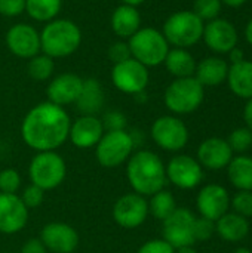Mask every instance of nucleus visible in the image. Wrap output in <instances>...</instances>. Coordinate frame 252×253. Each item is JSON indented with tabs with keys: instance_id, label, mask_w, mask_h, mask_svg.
<instances>
[{
	"instance_id": "1",
	"label": "nucleus",
	"mask_w": 252,
	"mask_h": 253,
	"mask_svg": "<svg viewBox=\"0 0 252 253\" xmlns=\"http://www.w3.org/2000/svg\"><path fill=\"white\" fill-rule=\"evenodd\" d=\"M70 117L67 111L52 102H42L31 108L22 120L24 142L36 151H55L68 138Z\"/></svg>"
},
{
	"instance_id": "2",
	"label": "nucleus",
	"mask_w": 252,
	"mask_h": 253,
	"mask_svg": "<svg viewBox=\"0 0 252 253\" xmlns=\"http://www.w3.org/2000/svg\"><path fill=\"white\" fill-rule=\"evenodd\" d=\"M126 176L137 194L153 196L165 187L166 168L157 154L143 150L129 157Z\"/></svg>"
},
{
	"instance_id": "3",
	"label": "nucleus",
	"mask_w": 252,
	"mask_h": 253,
	"mask_svg": "<svg viewBox=\"0 0 252 253\" xmlns=\"http://www.w3.org/2000/svg\"><path fill=\"white\" fill-rule=\"evenodd\" d=\"M82 43L79 25L70 19H52L40 31L42 52L53 58H67L73 55Z\"/></svg>"
},
{
	"instance_id": "4",
	"label": "nucleus",
	"mask_w": 252,
	"mask_h": 253,
	"mask_svg": "<svg viewBox=\"0 0 252 253\" xmlns=\"http://www.w3.org/2000/svg\"><path fill=\"white\" fill-rule=\"evenodd\" d=\"M205 22L193 10H178L163 24L162 34L169 46L189 49L202 40Z\"/></svg>"
},
{
	"instance_id": "5",
	"label": "nucleus",
	"mask_w": 252,
	"mask_h": 253,
	"mask_svg": "<svg viewBox=\"0 0 252 253\" xmlns=\"http://www.w3.org/2000/svg\"><path fill=\"white\" fill-rule=\"evenodd\" d=\"M128 44L132 58L147 68L163 64L171 49L162 31L151 27L140 28L132 37H129Z\"/></svg>"
},
{
	"instance_id": "6",
	"label": "nucleus",
	"mask_w": 252,
	"mask_h": 253,
	"mask_svg": "<svg viewBox=\"0 0 252 253\" xmlns=\"http://www.w3.org/2000/svg\"><path fill=\"white\" fill-rule=\"evenodd\" d=\"M205 98V87L195 77L175 79L165 90V105L174 114L196 111Z\"/></svg>"
},
{
	"instance_id": "7",
	"label": "nucleus",
	"mask_w": 252,
	"mask_h": 253,
	"mask_svg": "<svg viewBox=\"0 0 252 253\" xmlns=\"http://www.w3.org/2000/svg\"><path fill=\"white\" fill-rule=\"evenodd\" d=\"M33 185L45 190H53L65 178L67 168L64 159L55 151H40L36 154L28 168Z\"/></svg>"
},
{
	"instance_id": "8",
	"label": "nucleus",
	"mask_w": 252,
	"mask_h": 253,
	"mask_svg": "<svg viewBox=\"0 0 252 253\" xmlns=\"http://www.w3.org/2000/svg\"><path fill=\"white\" fill-rule=\"evenodd\" d=\"M134 139L126 130H107L97 144V160L104 168H116L126 162L134 150Z\"/></svg>"
},
{
	"instance_id": "9",
	"label": "nucleus",
	"mask_w": 252,
	"mask_h": 253,
	"mask_svg": "<svg viewBox=\"0 0 252 253\" xmlns=\"http://www.w3.org/2000/svg\"><path fill=\"white\" fill-rule=\"evenodd\" d=\"M149 80H150V74L147 67L134 58L113 65L111 82L123 93L128 95L143 93L149 84Z\"/></svg>"
},
{
	"instance_id": "10",
	"label": "nucleus",
	"mask_w": 252,
	"mask_h": 253,
	"mask_svg": "<svg viewBox=\"0 0 252 253\" xmlns=\"http://www.w3.org/2000/svg\"><path fill=\"white\" fill-rule=\"evenodd\" d=\"M195 219L196 216L186 208H177L171 216L163 221V240L174 249L190 248L195 240Z\"/></svg>"
},
{
	"instance_id": "11",
	"label": "nucleus",
	"mask_w": 252,
	"mask_h": 253,
	"mask_svg": "<svg viewBox=\"0 0 252 253\" xmlns=\"http://www.w3.org/2000/svg\"><path fill=\"white\" fill-rule=\"evenodd\" d=\"M153 141L166 151H180L189 142V129L175 116H162L151 126Z\"/></svg>"
},
{
	"instance_id": "12",
	"label": "nucleus",
	"mask_w": 252,
	"mask_h": 253,
	"mask_svg": "<svg viewBox=\"0 0 252 253\" xmlns=\"http://www.w3.org/2000/svg\"><path fill=\"white\" fill-rule=\"evenodd\" d=\"M202 40L215 53H229L238 46L239 34L236 27L226 18H215L203 25Z\"/></svg>"
},
{
	"instance_id": "13",
	"label": "nucleus",
	"mask_w": 252,
	"mask_h": 253,
	"mask_svg": "<svg viewBox=\"0 0 252 253\" xmlns=\"http://www.w3.org/2000/svg\"><path fill=\"white\" fill-rule=\"evenodd\" d=\"M166 179L181 190H192L202 182L203 170L196 159L180 154L169 160L166 166Z\"/></svg>"
},
{
	"instance_id": "14",
	"label": "nucleus",
	"mask_w": 252,
	"mask_h": 253,
	"mask_svg": "<svg viewBox=\"0 0 252 253\" xmlns=\"http://www.w3.org/2000/svg\"><path fill=\"white\" fill-rule=\"evenodd\" d=\"M149 215V203L144 196L129 193L122 196L113 206V218L123 228L140 227Z\"/></svg>"
},
{
	"instance_id": "15",
	"label": "nucleus",
	"mask_w": 252,
	"mask_h": 253,
	"mask_svg": "<svg viewBox=\"0 0 252 253\" xmlns=\"http://www.w3.org/2000/svg\"><path fill=\"white\" fill-rule=\"evenodd\" d=\"M6 46L18 58L30 59L40 50V33L30 24H15L6 33Z\"/></svg>"
},
{
	"instance_id": "16",
	"label": "nucleus",
	"mask_w": 252,
	"mask_h": 253,
	"mask_svg": "<svg viewBox=\"0 0 252 253\" xmlns=\"http://www.w3.org/2000/svg\"><path fill=\"white\" fill-rule=\"evenodd\" d=\"M196 206L202 218L215 222L227 213L230 208V196L224 187L218 184H208L199 191Z\"/></svg>"
},
{
	"instance_id": "17",
	"label": "nucleus",
	"mask_w": 252,
	"mask_h": 253,
	"mask_svg": "<svg viewBox=\"0 0 252 253\" xmlns=\"http://www.w3.org/2000/svg\"><path fill=\"white\" fill-rule=\"evenodd\" d=\"M28 219V209L16 194L0 193V233H19Z\"/></svg>"
},
{
	"instance_id": "18",
	"label": "nucleus",
	"mask_w": 252,
	"mask_h": 253,
	"mask_svg": "<svg viewBox=\"0 0 252 253\" xmlns=\"http://www.w3.org/2000/svg\"><path fill=\"white\" fill-rule=\"evenodd\" d=\"M40 242L52 253H71L79 245V234L68 224L50 222L43 227Z\"/></svg>"
},
{
	"instance_id": "19",
	"label": "nucleus",
	"mask_w": 252,
	"mask_h": 253,
	"mask_svg": "<svg viewBox=\"0 0 252 253\" xmlns=\"http://www.w3.org/2000/svg\"><path fill=\"white\" fill-rule=\"evenodd\" d=\"M82 86H83V79H80L77 74L62 73L55 79H52V82L46 89L49 102L59 107L73 104L77 101Z\"/></svg>"
},
{
	"instance_id": "20",
	"label": "nucleus",
	"mask_w": 252,
	"mask_h": 253,
	"mask_svg": "<svg viewBox=\"0 0 252 253\" xmlns=\"http://www.w3.org/2000/svg\"><path fill=\"white\" fill-rule=\"evenodd\" d=\"M233 159V151L226 139L221 138H208L205 139L198 148V162L201 166L220 170L229 166L230 160Z\"/></svg>"
},
{
	"instance_id": "21",
	"label": "nucleus",
	"mask_w": 252,
	"mask_h": 253,
	"mask_svg": "<svg viewBox=\"0 0 252 253\" xmlns=\"http://www.w3.org/2000/svg\"><path fill=\"white\" fill-rule=\"evenodd\" d=\"M104 135L102 122L97 116H82L70 126L68 138L77 148H91L97 145Z\"/></svg>"
},
{
	"instance_id": "22",
	"label": "nucleus",
	"mask_w": 252,
	"mask_h": 253,
	"mask_svg": "<svg viewBox=\"0 0 252 253\" xmlns=\"http://www.w3.org/2000/svg\"><path fill=\"white\" fill-rule=\"evenodd\" d=\"M227 73H229V64L226 59L220 56H206L202 61L196 64L195 70V79L205 87H214L220 86L227 80Z\"/></svg>"
},
{
	"instance_id": "23",
	"label": "nucleus",
	"mask_w": 252,
	"mask_h": 253,
	"mask_svg": "<svg viewBox=\"0 0 252 253\" xmlns=\"http://www.w3.org/2000/svg\"><path fill=\"white\" fill-rule=\"evenodd\" d=\"M141 28V15L137 7L120 4L111 13V30L120 39L132 37Z\"/></svg>"
},
{
	"instance_id": "24",
	"label": "nucleus",
	"mask_w": 252,
	"mask_h": 253,
	"mask_svg": "<svg viewBox=\"0 0 252 253\" xmlns=\"http://www.w3.org/2000/svg\"><path fill=\"white\" fill-rule=\"evenodd\" d=\"M226 82L236 96L252 99V61L245 59L239 64L229 65Z\"/></svg>"
},
{
	"instance_id": "25",
	"label": "nucleus",
	"mask_w": 252,
	"mask_h": 253,
	"mask_svg": "<svg viewBox=\"0 0 252 253\" xmlns=\"http://www.w3.org/2000/svg\"><path fill=\"white\" fill-rule=\"evenodd\" d=\"M215 233L226 242H242L250 234V222L235 212H227L215 221Z\"/></svg>"
},
{
	"instance_id": "26",
	"label": "nucleus",
	"mask_w": 252,
	"mask_h": 253,
	"mask_svg": "<svg viewBox=\"0 0 252 253\" xmlns=\"http://www.w3.org/2000/svg\"><path fill=\"white\" fill-rule=\"evenodd\" d=\"M77 110L83 116H95L104 105V89L97 79L83 80L80 95L76 101Z\"/></svg>"
},
{
	"instance_id": "27",
	"label": "nucleus",
	"mask_w": 252,
	"mask_h": 253,
	"mask_svg": "<svg viewBox=\"0 0 252 253\" xmlns=\"http://www.w3.org/2000/svg\"><path fill=\"white\" fill-rule=\"evenodd\" d=\"M163 64L169 74H172L175 79H183V77L195 76L198 62L187 49L174 47V49H169Z\"/></svg>"
},
{
	"instance_id": "28",
	"label": "nucleus",
	"mask_w": 252,
	"mask_h": 253,
	"mask_svg": "<svg viewBox=\"0 0 252 253\" xmlns=\"http://www.w3.org/2000/svg\"><path fill=\"white\" fill-rule=\"evenodd\" d=\"M230 184L239 191H252V159L248 156L233 157L227 166Z\"/></svg>"
},
{
	"instance_id": "29",
	"label": "nucleus",
	"mask_w": 252,
	"mask_h": 253,
	"mask_svg": "<svg viewBox=\"0 0 252 253\" xmlns=\"http://www.w3.org/2000/svg\"><path fill=\"white\" fill-rule=\"evenodd\" d=\"M62 7V0H25V12L39 22H49L56 18Z\"/></svg>"
},
{
	"instance_id": "30",
	"label": "nucleus",
	"mask_w": 252,
	"mask_h": 253,
	"mask_svg": "<svg viewBox=\"0 0 252 253\" xmlns=\"http://www.w3.org/2000/svg\"><path fill=\"white\" fill-rule=\"evenodd\" d=\"M175 209H177L175 199L172 193L166 190H160L156 194H153L149 203V212L160 221H165L168 216H171Z\"/></svg>"
},
{
	"instance_id": "31",
	"label": "nucleus",
	"mask_w": 252,
	"mask_h": 253,
	"mask_svg": "<svg viewBox=\"0 0 252 253\" xmlns=\"http://www.w3.org/2000/svg\"><path fill=\"white\" fill-rule=\"evenodd\" d=\"M53 70H55L53 59L45 53H37L36 56L30 58L28 65H27L28 76L37 82L48 80L53 74Z\"/></svg>"
},
{
	"instance_id": "32",
	"label": "nucleus",
	"mask_w": 252,
	"mask_h": 253,
	"mask_svg": "<svg viewBox=\"0 0 252 253\" xmlns=\"http://www.w3.org/2000/svg\"><path fill=\"white\" fill-rule=\"evenodd\" d=\"M226 141L233 153H245L252 147V130L248 127H238L229 135V139Z\"/></svg>"
},
{
	"instance_id": "33",
	"label": "nucleus",
	"mask_w": 252,
	"mask_h": 253,
	"mask_svg": "<svg viewBox=\"0 0 252 253\" xmlns=\"http://www.w3.org/2000/svg\"><path fill=\"white\" fill-rule=\"evenodd\" d=\"M221 0H195L193 3V12L203 21H212L218 18L221 12Z\"/></svg>"
},
{
	"instance_id": "34",
	"label": "nucleus",
	"mask_w": 252,
	"mask_h": 253,
	"mask_svg": "<svg viewBox=\"0 0 252 253\" xmlns=\"http://www.w3.org/2000/svg\"><path fill=\"white\" fill-rule=\"evenodd\" d=\"M230 206L235 213L247 219L252 218V191H238L233 199H230Z\"/></svg>"
},
{
	"instance_id": "35",
	"label": "nucleus",
	"mask_w": 252,
	"mask_h": 253,
	"mask_svg": "<svg viewBox=\"0 0 252 253\" xmlns=\"http://www.w3.org/2000/svg\"><path fill=\"white\" fill-rule=\"evenodd\" d=\"M21 185V176L15 169H4L0 172V193L15 194Z\"/></svg>"
},
{
	"instance_id": "36",
	"label": "nucleus",
	"mask_w": 252,
	"mask_h": 253,
	"mask_svg": "<svg viewBox=\"0 0 252 253\" xmlns=\"http://www.w3.org/2000/svg\"><path fill=\"white\" fill-rule=\"evenodd\" d=\"M195 240L196 242H206L209 240L215 233V222L209 221L206 218H196L195 219Z\"/></svg>"
},
{
	"instance_id": "37",
	"label": "nucleus",
	"mask_w": 252,
	"mask_h": 253,
	"mask_svg": "<svg viewBox=\"0 0 252 253\" xmlns=\"http://www.w3.org/2000/svg\"><path fill=\"white\" fill-rule=\"evenodd\" d=\"M107 55H108V59H110L113 64H119V62H123V61L132 58L129 44L125 43V42H116V43H113V44L108 47Z\"/></svg>"
},
{
	"instance_id": "38",
	"label": "nucleus",
	"mask_w": 252,
	"mask_h": 253,
	"mask_svg": "<svg viewBox=\"0 0 252 253\" xmlns=\"http://www.w3.org/2000/svg\"><path fill=\"white\" fill-rule=\"evenodd\" d=\"M22 203L25 205L27 209H34L39 208L43 203V190L36 187V185H30L24 190L22 196H21Z\"/></svg>"
},
{
	"instance_id": "39",
	"label": "nucleus",
	"mask_w": 252,
	"mask_h": 253,
	"mask_svg": "<svg viewBox=\"0 0 252 253\" xmlns=\"http://www.w3.org/2000/svg\"><path fill=\"white\" fill-rule=\"evenodd\" d=\"M25 12V0H0V15L18 16Z\"/></svg>"
},
{
	"instance_id": "40",
	"label": "nucleus",
	"mask_w": 252,
	"mask_h": 253,
	"mask_svg": "<svg viewBox=\"0 0 252 253\" xmlns=\"http://www.w3.org/2000/svg\"><path fill=\"white\" fill-rule=\"evenodd\" d=\"M102 126L107 130H125L126 126V117L120 113V111H110L105 114Z\"/></svg>"
},
{
	"instance_id": "41",
	"label": "nucleus",
	"mask_w": 252,
	"mask_h": 253,
	"mask_svg": "<svg viewBox=\"0 0 252 253\" xmlns=\"http://www.w3.org/2000/svg\"><path fill=\"white\" fill-rule=\"evenodd\" d=\"M138 253H175V249L162 239V240H150L144 243L140 248Z\"/></svg>"
},
{
	"instance_id": "42",
	"label": "nucleus",
	"mask_w": 252,
	"mask_h": 253,
	"mask_svg": "<svg viewBox=\"0 0 252 253\" xmlns=\"http://www.w3.org/2000/svg\"><path fill=\"white\" fill-rule=\"evenodd\" d=\"M48 249L45 248V245L37 240V239H30L21 249V253H46Z\"/></svg>"
},
{
	"instance_id": "43",
	"label": "nucleus",
	"mask_w": 252,
	"mask_h": 253,
	"mask_svg": "<svg viewBox=\"0 0 252 253\" xmlns=\"http://www.w3.org/2000/svg\"><path fill=\"white\" fill-rule=\"evenodd\" d=\"M229 59H230V62H232V65L233 64H239V62H242V61H245L247 58H245V52L241 49V47H233L230 52H229Z\"/></svg>"
},
{
	"instance_id": "44",
	"label": "nucleus",
	"mask_w": 252,
	"mask_h": 253,
	"mask_svg": "<svg viewBox=\"0 0 252 253\" xmlns=\"http://www.w3.org/2000/svg\"><path fill=\"white\" fill-rule=\"evenodd\" d=\"M244 120L247 123V127L252 130V99H248V102L244 108Z\"/></svg>"
},
{
	"instance_id": "45",
	"label": "nucleus",
	"mask_w": 252,
	"mask_h": 253,
	"mask_svg": "<svg viewBox=\"0 0 252 253\" xmlns=\"http://www.w3.org/2000/svg\"><path fill=\"white\" fill-rule=\"evenodd\" d=\"M247 1L248 0H221V3L229 6V7H239V6L245 4Z\"/></svg>"
},
{
	"instance_id": "46",
	"label": "nucleus",
	"mask_w": 252,
	"mask_h": 253,
	"mask_svg": "<svg viewBox=\"0 0 252 253\" xmlns=\"http://www.w3.org/2000/svg\"><path fill=\"white\" fill-rule=\"evenodd\" d=\"M245 39H247L248 44L252 46V18L248 21V24H247V28H245Z\"/></svg>"
},
{
	"instance_id": "47",
	"label": "nucleus",
	"mask_w": 252,
	"mask_h": 253,
	"mask_svg": "<svg viewBox=\"0 0 252 253\" xmlns=\"http://www.w3.org/2000/svg\"><path fill=\"white\" fill-rule=\"evenodd\" d=\"M120 1H122V4H128V6L137 7V6H140L141 3H144L146 0H120Z\"/></svg>"
},
{
	"instance_id": "48",
	"label": "nucleus",
	"mask_w": 252,
	"mask_h": 253,
	"mask_svg": "<svg viewBox=\"0 0 252 253\" xmlns=\"http://www.w3.org/2000/svg\"><path fill=\"white\" fill-rule=\"evenodd\" d=\"M175 253H198V252L190 246V248H181V249H177V252Z\"/></svg>"
},
{
	"instance_id": "49",
	"label": "nucleus",
	"mask_w": 252,
	"mask_h": 253,
	"mask_svg": "<svg viewBox=\"0 0 252 253\" xmlns=\"http://www.w3.org/2000/svg\"><path fill=\"white\" fill-rule=\"evenodd\" d=\"M233 253H252L250 249H247V248H238L236 251Z\"/></svg>"
}]
</instances>
